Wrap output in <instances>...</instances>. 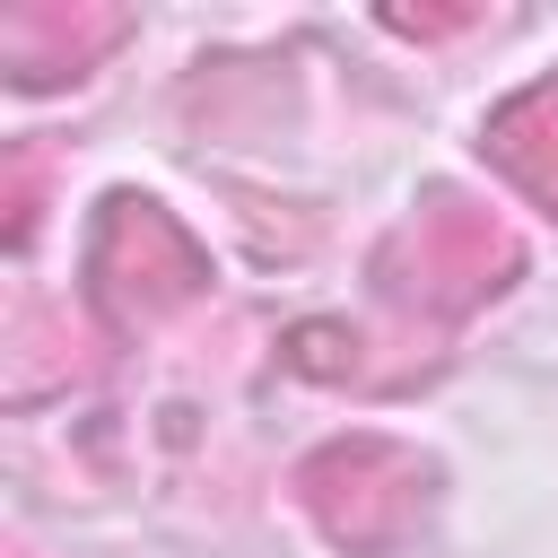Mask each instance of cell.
<instances>
[{
	"label": "cell",
	"mask_w": 558,
	"mask_h": 558,
	"mask_svg": "<svg viewBox=\"0 0 558 558\" xmlns=\"http://www.w3.org/2000/svg\"><path fill=\"white\" fill-rule=\"evenodd\" d=\"M201 244L157 209V201H113L105 235H96V296L113 323H148L166 305H183L201 288Z\"/></svg>",
	"instance_id": "obj_1"
},
{
	"label": "cell",
	"mask_w": 558,
	"mask_h": 558,
	"mask_svg": "<svg viewBox=\"0 0 558 558\" xmlns=\"http://www.w3.org/2000/svg\"><path fill=\"white\" fill-rule=\"evenodd\" d=\"M296 488H305L314 523H323L331 541H349V549H384V541H401L410 514H418V462H401L392 445H366V436L314 453V462L296 471Z\"/></svg>",
	"instance_id": "obj_2"
},
{
	"label": "cell",
	"mask_w": 558,
	"mask_h": 558,
	"mask_svg": "<svg viewBox=\"0 0 558 558\" xmlns=\"http://www.w3.org/2000/svg\"><path fill=\"white\" fill-rule=\"evenodd\" d=\"M418 270L427 279H445V314L453 305H471V296H488V288H506V270H514V244H506V227H488L480 209H462V201H436L427 218H418Z\"/></svg>",
	"instance_id": "obj_3"
},
{
	"label": "cell",
	"mask_w": 558,
	"mask_h": 558,
	"mask_svg": "<svg viewBox=\"0 0 558 558\" xmlns=\"http://www.w3.org/2000/svg\"><path fill=\"white\" fill-rule=\"evenodd\" d=\"M480 148H488V166H497L514 192H532V201L558 218V78L523 87L514 105H497L488 131H480Z\"/></svg>",
	"instance_id": "obj_4"
},
{
	"label": "cell",
	"mask_w": 558,
	"mask_h": 558,
	"mask_svg": "<svg viewBox=\"0 0 558 558\" xmlns=\"http://www.w3.org/2000/svg\"><path fill=\"white\" fill-rule=\"evenodd\" d=\"M113 35H122L113 9H9L0 52L17 78H61V70H87Z\"/></svg>",
	"instance_id": "obj_5"
}]
</instances>
